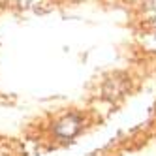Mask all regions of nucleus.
Listing matches in <instances>:
<instances>
[{
	"label": "nucleus",
	"mask_w": 156,
	"mask_h": 156,
	"mask_svg": "<svg viewBox=\"0 0 156 156\" xmlns=\"http://www.w3.org/2000/svg\"><path fill=\"white\" fill-rule=\"evenodd\" d=\"M81 128V120L79 117H75V115H68V117H64L57 126H55V132H57V136L60 137H73L77 132H79Z\"/></svg>",
	"instance_id": "nucleus-1"
},
{
	"label": "nucleus",
	"mask_w": 156,
	"mask_h": 156,
	"mask_svg": "<svg viewBox=\"0 0 156 156\" xmlns=\"http://www.w3.org/2000/svg\"><path fill=\"white\" fill-rule=\"evenodd\" d=\"M32 2H36V0H19V6L21 8H30Z\"/></svg>",
	"instance_id": "nucleus-2"
}]
</instances>
